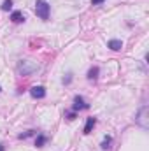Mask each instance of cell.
<instances>
[{
	"mask_svg": "<svg viewBox=\"0 0 149 151\" xmlns=\"http://www.w3.org/2000/svg\"><path fill=\"white\" fill-rule=\"evenodd\" d=\"M39 70V63L34 60H21L18 63V72L21 76H30Z\"/></svg>",
	"mask_w": 149,
	"mask_h": 151,
	"instance_id": "6da1fadb",
	"label": "cell"
},
{
	"mask_svg": "<svg viewBox=\"0 0 149 151\" xmlns=\"http://www.w3.org/2000/svg\"><path fill=\"white\" fill-rule=\"evenodd\" d=\"M49 12H51V5L46 0H37L35 2V14H37L42 21H47L49 19Z\"/></svg>",
	"mask_w": 149,
	"mask_h": 151,
	"instance_id": "7a4b0ae2",
	"label": "cell"
},
{
	"mask_svg": "<svg viewBox=\"0 0 149 151\" xmlns=\"http://www.w3.org/2000/svg\"><path fill=\"white\" fill-rule=\"evenodd\" d=\"M46 141H47V137H46L44 134H39L37 139H35V146H37V148H42V146L46 144Z\"/></svg>",
	"mask_w": 149,
	"mask_h": 151,
	"instance_id": "30bf717a",
	"label": "cell"
},
{
	"mask_svg": "<svg viewBox=\"0 0 149 151\" xmlns=\"http://www.w3.org/2000/svg\"><path fill=\"white\" fill-rule=\"evenodd\" d=\"M11 9H12V0H4L2 11H11Z\"/></svg>",
	"mask_w": 149,
	"mask_h": 151,
	"instance_id": "7c38bea8",
	"label": "cell"
},
{
	"mask_svg": "<svg viewBox=\"0 0 149 151\" xmlns=\"http://www.w3.org/2000/svg\"><path fill=\"white\" fill-rule=\"evenodd\" d=\"M30 95H32L34 99H44V97H46V88H44V86H34V88L30 90Z\"/></svg>",
	"mask_w": 149,
	"mask_h": 151,
	"instance_id": "5b68a950",
	"label": "cell"
},
{
	"mask_svg": "<svg viewBox=\"0 0 149 151\" xmlns=\"http://www.w3.org/2000/svg\"><path fill=\"white\" fill-rule=\"evenodd\" d=\"M109 47H111L112 51H119L121 47H123V42L121 40H117V39H112V40H109V44H107Z\"/></svg>",
	"mask_w": 149,
	"mask_h": 151,
	"instance_id": "52a82bcc",
	"label": "cell"
},
{
	"mask_svg": "<svg viewBox=\"0 0 149 151\" xmlns=\"http://www.w3.org/2000/svg\"><path fill=\"white\" fill-rule=\"evenodd\" d=\"M111 142H112V137L107 135V137L104 139V142H102V150H111Z\"/></svg>",
	"mask_w": 149,
	"mask_h": 151,
	"instance_id": "8fae6325",
	"label": "cell"
},
{
	"mask_svg": "<svg viewBox=\"0 0 149 151\" xmlns=\"http://www.w3.org/2000/svg\"><path fill=\"white\" fill-rule=\"evenodd\" d=\"M35 132L34 130H28V132H25V134H19V139H28L30 135H34Z\"/></svg>",
	"mask_w": 149,
	"mask_h": 151,
	"instance_id": "4fadbf2b",
	"label": "cell"
},
{
	"mask_svg": "<svg viewBox=\"0 0 149 151\" xmlns=\"http://www.w3.org/2000/svg\"><path fill=\"white\" fill-rule=\"evenodd\" d=\"M88 107H90V106L82 100V97L77 95V97L74 99V106H72V111H74V113L75 111H81V109H88Z\"/></svg>",
	"mask_w": 149,
	"mask_h": 151,
	"instance_id": "277c9868",
	"label": "cell"
},
{
	"mask_svg": "<svg viewBox=\"0 0 149 151\" xmlns=\"http://www.w3.org/2000/svg\"><path fill=\"white\" fill-rule=\"evenodd\" d=\"M72 83V74H67V77H63V84H70Z\"/></svg>",
	"mask_w": 149,
	"mask_h": 151,
	"instance_id": "5bb4252c",
	"label": "cell"
},
{
	"mask_svg": "<svg viewBox=\"0 0 149 151\" xmlns=\"http://www.w3.org/2000/svg\"><path fill=\"white\" fill-rule=\"evenodd\" d=\"M105 0H91V5H100V4H104Z\"/></svg>",
	"mask_w": 149,
	"mask_h": 151,
	"instance_id": "9a60e30c",
	"label": "cell"
},
{
	"mask_svg": "<svg viewBox=\"0 0 149 151\" xmlns=\"http://www.w3.org/2000/svg\"><path fill=\"white\" fill-rule=\"evenodd\" d=\"M135 123H137L140 128L148 130V127H149V107L148 106H142V107L139 109V113L135 114Z\"/></svg>",
	"mask_w": 149,
	"mask_h": 151,
	"instance_id": "3957f363",
	"label": "cell"
},
{
	"mask_svg": "<svg viewBox=\"0 0 149 151\" xmlns=\"http://www.w3.org/2000/svg\"><path fill=\"white\" fill-rule=\"evenodd\" d=\"M67 119H75V113H69L67 114Z\"/></svg>",
	"mask_w": 149,
	"mask_h": 151,
	"instance_id": "2e32d148",
	"label": "cell"
},
{
	"mask_svg": "<svg viewBox=\"0 0 149 151\" xmlns=\"http://www.w3.org/2000/svg\"><path fill=\"white\" fill-rule=\"evenodd\" d=\"M0 151H4V146H0Z\"/></svg>",
	"mask_w": 149,
	"mask_h": 151,
	"instance_id": "e0dca14e",
	"label": "cell"
},
{
	"mask_svg": "<svg viewBox=\"0 0 149 151\" xmlns=\"http://www.w3.org/2000/svg\"><path fill=\"white\" fill-rule=\"evenodd\" d=\"M0 91H2V88H0Z\"/></svg>",
	"mask_w": 149,
	"mask_h": 151,
	"instance_id": "ac0fdd59",
	"label": "cell"
},
{
	"mask_svg": "<svg viewBox=\"0 0 149 151\" xmlns=\"http://www.w3.org/2000/svg\"><path fill=\"white\" fill-rule=\"evenodd\" d=\"M95 125H97V118H88V119H86V125H84V134L88 135Z\"/></svg>",
	"mask_w": 149,
	"mask_h": 151,
	"instance_id": "8992f818",
	"label": "cell"
},
{
	"mask_svg": "<svg viewBox=\"0 0 149 151\" xmlns=\"http://www.w3.org/2000/svg\"><path fill=\"white\" fill-rule=\"evenodd\" d=\"M98 72H100V69H98V67H91V69H90V72H88V79H90V81L97 79V77H98Z\"/></svg>",
	"mask_w": 149,
	"mask_h": 151,
	"instance_id": "9c48e42d",
	"label": "cell"
},
{
	"mask_svg": "<svg viewBox=\"0 0 149 151\" xmlns=\"http://www.w3.org/2000/svg\"><path fill=\"white\" fill-rule=\"evenodd\" d=\"M11 19H12L14 23H21V21H25V16H23L21 11H14V12L11 14Z\"/></svg>",
	"mask_w": 149,
	"mask_h": 151,
	"instance_id": "ba28073f",
	"label": "cell"
}]
</instances>
